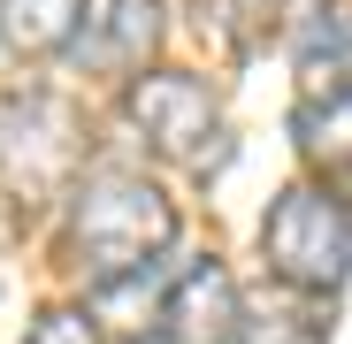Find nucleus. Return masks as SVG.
Wrapping results in <instances>:
<instances>
[{"label": "nucleus", "instance_id": "nucleus-1", "mask_svg": "<svg viewBox=\"0 0 352 344\" xmlns=\"http://www.w3.org/2000/svg\"><path fill=\"white\" fill-rule=\"evenodd\" d=\"M176 245V207L161 184L131 176V168H100L69 192V253L92 283L131 275Z\"/></svg>", "mask_w": 352, "mask_h": 344}, {"label": "nucleus", "instance_id": "nucleus-2", "mask_svg": "<svg viewBox=\"0 0 352 344\" xmlns=\"http://www.w3.org/2000/svg\"><path fill=\"white\" fill-rule=\"evenodd\" d=\"M261 253H268V268L291 283V291L329 299L352 275V199L337 184H314V176L283 184L268 222H261Z\"/></svg>", "mask_w": 352, "mask_h": 344}, {"label": "nucleus", "instance_id": "nucleus-3", "mask_svg": "<svg viewBox=\"0 0 352 344\" xmlns=\"http://www.w3.org/2000/svg\"><path fill=\"white\" fill-rule=\"evenodd\" d=\"M85 161V123L62 92H8L0 100V176L16 192H62Z\"/></svg>", "mask_w": 352, "mask_h": 344}, {"label": "nucleus", "instance_id": "nucleus-4", "mask_svg": "<svg viewBox=\"0 0 352 344\" xmlns=\"http://www.w3.org/2000/svg\"><path fill=\"white\" fill-rule=\"evenodd\" d=\"M123 107H131L138 138H146L161 161H184V168H207V161H214L222 107H214V92H207L192 69H138L131 92H123Z\"/></svg>", "mask_w": 352, "mask_h": 344}, {"label": "nucleus", "instance_id": "nucleus-5", "mask_svg": "<svg viewBox=\"0 0 352 344\" xmlns=\"http://www.w3.org/2000/svg\"><path fill=\"white\" fill-rule=\"evenodd\" d=\"M161 46V0H85L69 54L100 77H138Z\"/></svg>", "mask_w": 352, "mask_h": 344}, {"label": "nucleus", "instance_id": "nucleus-6", "mask_svg": "<svg viewBox=\"0 0 352 344\" xmlns=\"http://www.w3.org/2000/svg\"><path fill=\"white\" fill-rule=\"evenodd\" d=\"M230 321H238V283H230V268L222 260H192V268L168 275L153 336H168V344H222Z\"/></svg>", "mask_w": 352, "mask_h": 344}, {"label": "nucleus", "instance_id": "nucleus-7", "mask_svg": "<svg viewBox=\"0 0 352 344\" xmlns=\"http://www.w3.org/2000/svg\"><path fill=\"white\" fill-rule=\"evenodd\" d=\"M291 69H299V100L352 92V0H322L314 16L291 31Z\"/></svg>", "mask_w": 352, "mask_h": 344}, {"label": "nucleus", "instance_id": "nucleus-8", "mask_svg": "<svg viewBox=\"0 0 352 344\" xmlns=\"http://www.w3.org/2000/svg\"><path fill=\"white\" fill-rule=\"evenodd\" d=\"M168 260H146V268H131V275H107V283H92V299H85V314L100 321V329H123V336H146L153 321H161V299H168Z\"/></svg>", "mask_w": 352, "mask_h": 344}, {"label": "nucleus", "instance_id": "nucleus-9", "mask_svg": "<svg viewBox=\"0 0 352 344\" xmlns=\"http://www.w3.org/2000/svg\"><path fill=\"white\" fill-rule=\"evenodd\" d=\"M291 138H299V153L322 168V184H344L352 176V92L299 100L291 107Z\"/></svg>", "mask_w": 352, "mask_h": 344}, {"label": "nucleus", "instance_id": "nucleus-10", "mask_svg": "<svg viewBox=\"0 0 352 344\" xmlns=\"http://www.w3.org/2000/svg\"><path fill=\"white\" fill-rule=\"evenodd\" d=\"M85 0H0V38L16 54H69Z\"/></svg>", "mask_w": 352, "mask_h": 344}, {"label": "nucleus", "instance_id": "nucleus-11", "mask_svg": "<svg viewBox=\"0 0 352 344\" xmlns=\"http://www.w3.org/2000/svg\"><path fill=\"white\" fill-rule=\"evenodd\" d=\"M222 344H322V329L307 314H283V306H268V314H245L238 306V321H230Z\"/></svg>", "mask_w": 352, "mask_h": 344}, {"label": "nucleus", "instance_id": "nucleus-12", "mask_svg": "<svg viewBox=\"0 0 352 344\" xmlns=\"http://www.w3.org/2000/svg\"><path fill=\"white\" fill-rule=\"evenodd\" d=\"M23 344H100V321H92L85 306H46Z\"/></svg>", "mask_w": 352, "mask_h": 344}]
</instances>
